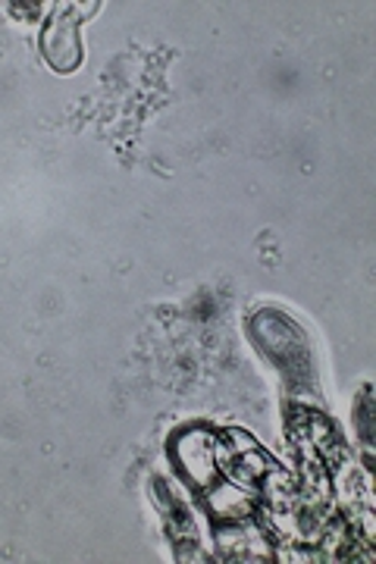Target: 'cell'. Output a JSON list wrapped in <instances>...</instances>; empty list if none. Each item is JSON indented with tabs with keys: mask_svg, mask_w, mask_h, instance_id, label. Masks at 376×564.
<instances>
[{
	"mask_svg": "<svg viewBox=\"0 0 376 564\" xmlns=\"http://www.w3.org/2000/svg\"><path fill=\"white\" fill-rule=\"evenodd\" d=\"M92 7L95 3H82V10H76V3H60L44 29V39H41L44 54H47V63L60 73H69L79 66V22L92 13Z\"/></svg>",
	"mask_w": 376,
	"mask_h": 564,
	"instance_id": "cell-1",
	"label": "cell"
},
{
	"mask_svg": "<svg viewBox=\"0 0 376 564\" xmlns=\"http://www.w3.org/2000/svg\"><path fill=\"white\" fill-rule=\"evenodd\" d=\"M179 464L182 470L198 480L201 486H211L214 474H217V452H214V440L207 433H185L179 440Z\"/></svg>",
	"mask_w": 376,
	"mask_h": 564,
	"instance_id": "cell-2",
	"label": "cell"
}]
</instances>
